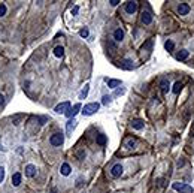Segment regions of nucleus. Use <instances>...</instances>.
Listing matches in <instances>:
<instances>
[{"mask_svg": "<svg viewBox=\"0 0 194 193\" xmlns=\"http://www.w3.org/2000/svg\"><path fill=\"white\" fill-rule=\"evenodd\" d=\"M106 135H97V144L99 145H105L106 144Z\"/></svg>", "mask_w": 194, "mask_h": 193, "instance_id": "nucleus-23", "label": "nucleus"}, {"mask_svg": "<svg viewBox=\"0 0 194 193\" xmlns=\"http://www.w3.org/2000/svg\"><path fill=\"white\" fill-rule=\"evenodd\" d=\"M137 11V3L136 2H127L125 3V12L127 14H134Z\"/></svg>", "mask_w": 194, "mask_h": 193, "instance_id": "nucleus-7", "label": "nucleus"}, {"mask_svg": "<svg viewBox=\"0 0 194 193\" xmlns=\"http://www.w3.org/2000/svg\"><path fill=\"white\" fill-rule=\"evenodd\" d=\"M69 108H70V102H69V100H66V102L58 103V105L55 106V109H54V111H55L57 114H66Z\"/></svg>", "mask_w": 194, "mask_h": 193, "instance_id": "nucleus-4", "label": "nucleus"}, {"mask_svg": "<svg viewBox=\"0 0 194 193\" xmlns=\"http://www.w3.org/2000/svg\"><path fill=\"white\" fill-rule=\"evenodd\" d=\"M6 11H8V8H6V5H0V17H3V15H6Z\"/></svg>", "mask_w": 194, "mask_h": 193, "instance_id": "nucleus-28", "label": "nucleus"}, {"mask_svg": "<svg viewBox=\"0 0 194 193\" xmlns=\"http://www.w3.org/2000/svg\"><path fill=\"white\" fill-rule=\"evenodd\" d=\"M21 174L20 172H15L14 175H12V186H15V187H18L20 184H21Z\"/></svg>", "mask_w": 194, "mask_h": 193, "instance_id": "nucleus-15", "label": "nucleus"}, {"mask_svg": "<svg viewBox=\"0 0 194 193\" xmlns=\"http://www.w3.org/2000/svg\"><path fill=\"white\" fill-rule=\"evenodd\" d=\"M188 55H190V52H188L187 49H181V51L176 54V60H178V62H184V60L188 59Z\"/></svg>", "mask_w": 194, "mask_h": 193, "instance_id": "nucleus-10", "label": "nucleus"}, {"mask_svg": "<svg viewBox=\"0 0 194 193\" xmlns=\"http://www.w3.org/2000/svg\"><path fill=\"white\" fill-rule=\"evenodd\" d=\"M181 90H182V84L178 81V82H175V85H173V88H172V91L175 93V94H179L181 93Z\"/></svg>", "mask_w": 194, "mask_h": 193, "instance_id": "nucleus-21", "label": "nucleus"}, {"mask_svg": "<svg viewBox=\"0 0 194 193\" xmlns=\"http://www.w3.org/2000/svg\"><path fill=\"white\" fill-rule=\"evenodd\" d=\"M131 127L136 129V130H142V129L145 127V123H143L142 120H133V121H131Z\"/></svg>", "mask_w": 194, "mask_h": 193, "instance_id": "nucleus-14", "label": "nucleus"}, {"mask_svg": "<svg viewBox=\"0 0 194 193\" xmlns=\"http://www.w3.org/2000/svg\"><path fill=\"white\" fill-rule=\"evenodd\" d=\"M178 12H179V15H187L190 12V5L188 3H181L178 6Z\"/></svg>", "mask_w": 194, "mask_h": 193, "instance_id": "nucleus-9", "label": "nucleus"}, {"mask_svg": "<svg viewBox=\"0 0 194 193\" xmlns=\"http://www.w3.org/2000/svg\"><path fill=\"white\" fill-rule=\"evenodd\" d=\"M3 102H5V96H3V94H2V93H0V105H2V103H3Z\"/></svg>", "mask_w": 194, "mask_h": 193, "instance_id": "nucleus-34", "label": "nucleus"}, {"mask_svg": "<svg viewBox=\"0 0 194 193\" xmlns=\"http://www.w3.org/2000/svg\"><path fill=\"white\" fill-rule=\"evenodd\" d=\"M172 189L179 193H193V187L188 186V184H185V183H173L172 184Z\"/></svg>", "mask_w": 194, "mask_h": 193, "instance_id": "nucleus-2", "label": "nucleus"}, {"mask_svg": "<svg viewBox=\"0 0 194 193\" xmlns=\"http://www.w3.org/2000/svg\"><path fill=\"white\" fill-rule=\"evenodd\" d=\"M109 102H111V97H109V96H103V102H102V103H103V105H108Z\"/></svg>", "mask_w": 194, "mask_h": 193, "instance_id": "nucleus-30", "label": "nucleus"}, {"mask_svg": "<svg viewBox=\"0 0 194 193\" xmlns=\"http://www.w3.org/2000/svg\"><path fill=\"white\" fill-rule=\"evenodd\" d=\"M88 91H90V84H85V87L82 88V91L79 93V99H85L88 96Z\"/></svg>", "mask_w": 194, "mask_h": 193, "instance_id": "nucleus-19", "label": "nucleus"}, {"mask_svg": "<svg viewBox=\"0 0 194 193\" xmlns=\"http://www.w3.org/2000/svg\"><path fill=\"white\" fill-rule=\"evenodd\" d=\"M160 87H161V91H163V93H167V91H169L170 84H169V81H167V79H161V81H160Z\"/></svg>", "mask_w": 194, "mask_h": 193, "instance_id": "nucleus-18", "label": "nucleus"}, {"mask_svg": "<svg viewBox=\"0 0 194 193\" xmlns=\"http://www.w3.org/2000/svg\"><path fill=\"white\" fill-rule=\"evenodd\" d=\"M109 3H111V6H116V5H118L119 2H118V0H111Z\"/></svg>", "mask_w": 194, "mask_h": 193, "instance_id": "nucleus-33", "label": "nucleus"}, {"mask_svg": "<svg viewBox=\"0 0 194 193\" xmlns=\"http://www.w3.org/2000/svg\"><path fill=\"white\" fill-rule=\"evenodd\" d=\"M100 109V103L99 102H93V103H87L84 108H82V114L85 117L88 115H93V114H96L97 111Z\"/></svg>", "mask_w": 194, "mask_h": 193, "instance_id": "nucleus-1", "label": "nucleus"}, {"mask_svg": "<svg viewBox=\"0 0 194 193\" xmlns=\"http://www.w3.org/2000/svg\"><path fill=\"white\" fill-rule=\"evenodd\" d=\"M54 55H55V57H58V59H61V57L64 55V48H63L61 45L55 46V48H54Z\"/></svg>", "mask_w": 194, "mask_h": 193, "instance_id": "nucleus-16", "label": "nucleus"}, {"mask_svg": "<svg viewBox=\"0 0 194 193\" xmlns=\"http://www.w3.org/2000/svg\"><path fill=\"white\" fill-rule=\"evenodd\" d=\"M79 35H81V38H88V36H90V30H88V29H82V30L79 32Z\"/></svg>", "mask_w": 194, "mask_h": 193, "instance_id": "nucleus-27", "label": "nucleus"}, {"mask_svg": "<svg viewBox=\"0 0 194 193\" xmlns=\"http://www.w3.org/2000/svg\"><path fill=\"white\" fill-rule=\"evenodd\" d=\"M3 180H5V168L0 166V183H3Z\"/></svg>", "mask_w": 194, "mask_h": 193, "instance_id": "nucleus-29", "label": "nucleus"}, {"mask_svg": "<svg viewBox=\"0 0 194 193\" xmlns=\"http://www.w3.org/2000/svg\"><path fill=\"white\" fill-rule=\"evenodd\" d=\"M114 39H115L116 42H121L124 39V32L121 29H116L115 32H114Z\"/></svg>", "mask_w": 194, "mask_h": 193, "instance_id": "nucleus-17", "label": "nucleus"}, {"mask_svg": "<svg viewBox=\"0 0 194 193\" xmlns=\"http://www.w3.org/2000/svg\"><path fill=\"white\" fill-rule=\"evenodd\" d=\"M70 12H72V15H76L78 12H79V6H75V8H72V11H70Z\"/></svg>", "mask_w": 194, "mask_h": 193, "instance_id": "nucleus-31", "label": "nucleus"}, {"mask_svg": "<svg viewBox=\"0 0 194 193\" xmlns=\"http://www.w3.org/2000/svg\"><path fill=\"white\" fill-rule=\"evenodd\" d=\"M63 142H64L63 133H54V135L49 138V144H51L52 147H60V145H63Z\"/></svg>", "mask_w": 194, "mask_h": 193, "instance_id": "nucleus-3", "label": "nucleus"}, {"mask_svg": "<svg viewBox=\"0 0 194 193\" xmlns=\"http://www.w3.org/2000/svg\"><path fill=\"white\" fill-rule=\"evenodd\" d=\"M152 43H154V40H152V39H149L146 43H143V45H142V49H151V48H152Z\"/></svg>", "mask_w": 194, "mask_h": 193, "instance_id": "nucleus-26", "label": "nucleus"}, {"mask_svg": "<svg viewBox=\"0 0 194 193\" xmlns=\"http://www.w3.org/2000/svg\"><path fill=\"white\" fill-rule=\"evenodd\" d=\"M79 109H82L81 103H75V105H73V108H69V109H67V112H66V117H67L69 120H70V118H73V117H75L78 112H79Z\"/></svg>", "mask_w": 194, "mask_h": 193, "instance_id": "nucleus-5", "label": "nucleus"}, {"mask_svg": "<svg viewBox=\"0 0 194 193\" xmlns=\"http://www.w3.org/2000/svg\"><path fill=\"white\" fill-rule=\"evenodd\" d=\"M140 21H142L143 24L149 26V24L152 23V15H151L149 12H142V15H140Z\"/></svg>", "mask_w": 194, "mask_h": 193, "instance_id": "nucleus-8", "label": "nucleus"}, {"mask_svg": "<svg viewBox=\"0 0 194 193\" xmlns=\"http://www.w3.org/2000/svg\"><path fill=\"white\" fill-rule=\"evenodd\" d=\"M164 48H166L167 51H172V49L175 48V43H173V40H166V43H164Z\"/></svg>", "mask_w": 194, "mask_h": 193, "instance_id": "nucleus-24", "label": "nucleus"}, {"mask_svg": "<svg viewBox=\"0 0 194 193\" xmlns=\"http://www.w3.org/2000/svg\"><path fill=\"white\" fill-rule=\"evenodd\" d=\"M121 68H124V69H133V63L130 60H122L121 62Z\"/></svg>", "mask_w": 194, "mask_h": 193, "instance_id": "nucleus-22", "label": "nucleus"}, {"mask_svg": "<svg viewBox=\"0 0 194 193\" xmlns=\"http://www.w3.org/2000/svg\"><path fill=\"white\" fill-rule=\"evenodd\" d=\"M124 91H125V90H124V88H119V90H116L115 96H119V94H122V93H124Z\"/></svg>", "mask_w": 194, "mask_h": 193, "instance_id": "nucleus-32", "label": "nucleus"}, {"mask_svg": "<svg viewBox=\"0 0 194 193\" xmlns=\"http://www.w3.org/2000/svg\"><path fill=\"white\" fill-rule=\"evenodd\" d=\"M36 175V166L35 165H27L26 166V177H35Z\"/></svg>", "mask_w": 194, "mask_h": 193, "instance_id": "nucleus-11", "label": "nucleus"}, {"mask_svg": "<svg viewBox=\"0 0 194 193\" xmlns=\"http://www.w3.org/2000/svg\"><path fill=\"white\" fill-rule=\"evenodd\" d=\"M106 84L109 85V88H115L121 84V81L119 79H106Z\"/></svg>", "mask_w": 194, "mask_h": 193, "instance_id": "nucleus-20", "label": "nucleus"}, {"mask_svg": "<svg viewBox=\"0 0 194 193\" xmlns=\"http://www.w3.org/2000/svg\"><path fill=\"white\" fill-rule=\"evenodd\" d=\"M70 171H72V168H70L69 163H63L61 168H60V172H61V175H64V177L70 175Z\"/></svg>", "mask_w": 194, "mask_h": 193, "instance_id": "nucleus-13", "label": "nucleus"}, {"mask_svg": "<svg viewBox=\"0 0 194 193\" xmlns=\"http://www.w3.org/2000/svg\"><path fill=\"white\" fill-rule=\"evenodd\" d=\"M76 127V120H73V118H70L69 121H67V124H66V132H67V135H70L72 133V130Z\"/></svg>", "mask_w": 194, "mask_h": 193, "instance_id": "nucleus-12", "label": "nucleus"}, {"mask_svg": "<svg viewBox=\"0 0 194 193\" xmlns=\"http://www.w3.org/2000/svg\"><path fill=\"white\" fill-rule=\"evenodd\" d=\"M134 144H136V141H134L133 138H130V139H127V141H125V148H133V147H134Z\"/></svg>", "mask_w": 194, "mask_h": 193, "instance_id": "nucleus-25", "label": "nucleus"}, {"mask_svg": "<svg viewBox=\"0 0 194 193\" xmlns=\"http://www.w3.org/2000/svg\"><path fill=\"white\" fill-rule=\"evenodd\" d=\"M122 171H124L122 165H121V163H116V165L112 166V169H111V175H112V177H115V178H118V177H121V175H122Z\"/></svg>", "mask_w": 194, "mask_h": 193, "instance_id": "nucleus-6", "label": "nucleus"}]
</instances>
